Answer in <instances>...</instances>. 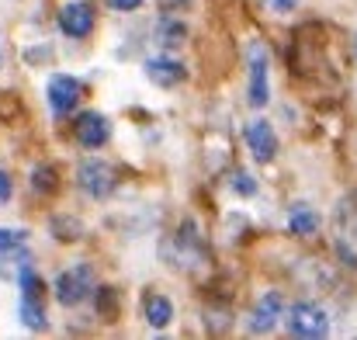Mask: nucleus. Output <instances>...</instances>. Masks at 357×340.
I'll list each match as a JSON object with an SVG mask.
<instances>
[{
  "mask_svg": "<svg viewBox=\"0 0 357 340\" xmlns=\"http://www.w3.org/2000/svg\"><path fill=\"white\" fill-rule=\"evenodd\" d=\"M246 66H250V84H246V101L253 108H264L271 101V52L264 42L246 45Z\"/></svg>",
  "mask_w": 357,
  "mask_h": 340,
  "instance_id": "nucleus-1",
  "label": "nucleus"
},
{
  "mask_svg": "<svg viewBox=\"0 0 357 340\" xmlns=\"http://www.w3.org/2000/svg\"><path fill=\"white\" fill-rule=\"evenodd\" d=\"M91 292H98V278L91 264H73L56 278V299L63 306H80Z\"/></svg>",
  "mask_w": 357,
  "mask_h": 340,
  "instance_id": "nucleus-2",
  "label": "nucleus"
},
{
  "mask_svg": "<svg viewBox=\"0 0 357 340\" xmlns=\"http://www.w3.org/2000/svg\"><path fill=\"white\" fill-rule=\"evenodd\" d=\"M288 334L302 340H319L330 334V316L316 302H295L288 309Z\"/></svg>",
  "mask_w": 357,
  "mask_h": 340,
  "instance_id": "nucleus-3",
  "label": "nucleus"
},
{
  "mask_svg": "<svg viewBox=\"0 0 357 340\" xmlns=\"http://www.w3.org/2000/svg\"><path fill=\"white\" fill-rule=\"evenodd\" d=\"M77 181H80V188H84L91 198H98V202L108 198V195L115 191V184H119L112 163H105V160H84V163L77 167Z\"/></svg>",
  "mask_w": 357,
  "mask_h": 340,
  "instance_id": "nucleus-4",
  "label": "nucleus"
},
{
  "mask_svg": "<svg viewBox=\"0 0 357 340\" xmlns=\"http://www.w3.org/2000/svg\"><path fill=\"white\" fill-rule=\"evenodd\" d=\"M45 98H49V108L56 114H70L80 105V80H73L66 73H56V77H49Z\"/></svg>",
  "mask_w": 357,
  "mask_h": 340,
  "instance_id": "nucleus-5",
  "label": "nucleus"
},
{
  "mask_svg": "<svg viewBox=\"0 0 357 340\" xmlns=\"http://www.w3.org/2000/svg\"><path fill=\"white\" fill-rule=\"evenodd\" d=\"M59 28L63 35L70 38H87L94 31V7L87 0H73V3H63L59 10Z\"/></svg>",
  "mask_w": 357,
  "mask_h": 340,
  "instance_id": "nucleus-6",
  "label": "nucleus"
},
{
  "mask_svg": "<svg viewBox=\"0 0 357 340\" xmlns=\"http://www.w3.org/2000/svg\"><path fill=\"white\" fill-rule=\"evenodd\" d=\"M281 320V295L278 292H264L257 299V306L250 309V320H246V330L250 334H271Z\"/></svg>",
  "mask_w": 357,
  "mask_h": 340,
  "instance_id": "nucleus-7",
  "label": "nucleus"
},
{
  "mask_svg": "<svg viewBox=\"0 0 357 340\" xmlns=\"http://www.w3.org/2000/svg\"><path fill=\"white\" fill-rule=\"evenodd\" d=\"M246 146H250V153L260 160V163H267V160H274V153H278V135H274V128H271V121L267 118H253L250 125H246Z\"/></svg>",
  "mask_w": 357,
  "mask_h": 340,
  "instance_id": "nucleus-8",
  "label": "nucleus"
},
{
  "mask_svg": "<svg viewBox=\"0 0 357 340\" xmlns=\"http://www.w3.org/2000/svg\"><path fill=\"white\" fill-rule=\"evenodd\" d=\"M73 135H77V142H80V146L98 149V146H105V142H108L112 128H108V118H105L101 112H84L80 118H77V125H73Z\"/></svg>",
  "mask_w": 357,
  "mask_h": 340,
  "instance_id": "nucleus-9",
  "label": "nucleus"
},
{
  "mask_svg": "<svg viewBox=\"0 0 357 340\" xmlns=\"http://www.w3.org/2000/svg\"><path fill=\"white\" fill-rule=\"evenodd\" d=\"M146 77L156 87H177L184 80V66L170 56H153V59H146Z\"/></svg>",
  "mask_w": 357,
  "mask_h": 340,
  "instance_id": "nucleus-10",
  "label": "nucleus"
},
{
  "mask_svg": "<svg viewBox=\"0 0 357 340\" xmlns=\"http://www.w3.org/2000/svg\"><path fill=\"white\" fill-rule=\"evenodd\" d=\"M142 316H146V323H149L153 330H163V327L174 320V306H170V299H167V295L149 292V295L142 299Z\"/></svg>",
  "mask_w": 357,
  "mask_h": 340,
  "instance_id": "nucleus-11",
  "label": "nucleus"
},
{
  "mask_svg": "<svg viewBox=\"0 0 357 340\" xmlns=\"http://www.w3.org/2000/svg\"><path fill=\"white\" fill-rule=\"evenodd\" d=\"M153 35H156V45L160 49H181L188 42V24L177 21V17H160Z\"/></svg>",
  "mask_w": 357,
  "mask_h": 340,
  "instance_id": "nucleus-12",
  "label": "nucleus"
},
{
  "mask_svg": "<svg viewBox=\"0 0 357 340\" xmlns=\"http://www.w3.org/2000/svg\"><path fill=\"white\" fill-rule=\"evenodd\" d=\"M288 229H291L295 236H312V232L319 229V216H316L309 205H298V209H291V216H288Z\"/></svg>",
  "mask_w": 357,
  "mask_h": 340,
  "instance_id": "nucleus-13",
  "label": "nucleus"
},
{
  "mask_svg": "<svg viewBox=\"0 0 357 340\" xmlns=\"http://www.w3.org/2000/svg\"><path fill=\"white\" fill-rule=\"evenodd\" d=\"M17 316H21V323H24L28 330H42V327H45V306H42V299H28V295H21Z\"/></svg>",
  "mask_w": 357,
  "mask_h": 340,
  "instance_id": "nucleus-14",
  "label": "nucleus"
},
{
  "mask_svg": "<svg viewBox=\"0 0 357 340\" xmlns=\"http://www.w3.org/2000/svg\"><path fill=\"white\" fill-rule=\"evenodd\" d=\"M31 188H35V191H56V170L45 167V163L35 167V170H31Z\"/></svg>",
  "mask_w": 357,
  "mask_h": 340,
  "instance_id": "nucleus-15",
  "label": "nucleus"
},
{
  "mask_svg": "<svg viewBox=\"0 0 357 340\" xmlns=\"http://www.w3.org/2000/svg\"><path fill=\"white\" fill-rule=\"evenodd\" d=\"M98 313L112 323L115 320V313H119V295H115V288H101L98 292Z\"/></svg>",
  "mask_w": 357,
  "mask_h": 340,
  "instance_id": "nucleus-16",
  "label": "nucleus"
},
{
  "mask_svg": "<svg viewBox=\"0 0 357 340\" xmlns=\"http://www.w3.org/2000/svg\"><path fill=\"white\" fill-rule=\"evenodd\" d=\"M233 191L243 195V198H250V195H257V181H253L246 170H236V174H233Z\"/></svg>",
  "mask_w": 357,
  "mask_h": 340,
  "instance_id": "nucleus-17",
  "label": "nucleus"
},
{
  "mask_svg": "<svg viewBox=\"0 0 357 340\" xmlns=\"http://www.w3.org/2000/svg\"><path fill=\"white\" fill-rule=\"evenodd\" d=\"M24 236H28V229L0 226V253H3V250H10V246H21V243H24Z\"/></svg>",
  "mask_w": 357,
  "mask_h": 340,
  "instance_id": "nucleus-18",
  "label": "nucleus"
},
{
  "mask_svg": "<svg viewBox=\"0 0 357 340\" xmlns=\"http://www.w3.org/2000/svg\"><path fill=\"white\" fill-rule=\"evenodd\" d=\"M10 195H14V181H10L7 170H0V209L10 202Z\"/></svg>",
  "mask_w": 357,
  "mask_h": 340,
  "instance_id": "nucleus-19",
  "label": "nucleus"
},
{
  "mask_svg": "<svg viewBox=\"0 0 357 340\" xmlns=\"http://www.w3.org/2000/svg\"><path fill=\"white\" fill-rule=\"evenodd\" d=\"M295 3H298V0H267V7H271L274 14H291Z\"/></svg>",
  "mask_w": 357,
  "mask_h": 340,
  "instance_id": "nucleus-20",
  "label": "nucleus"
},
{
  "mask_svg": "<svg viewBox=\"0 0 357 340\" xmlns=\"http://www.w3.org/2000/svg\"><path fill=\"white\" fill-rule=\"evenodd\" d=\"M188 3H191V0H156V7L167 10V14H170V10H184Z\"/></svg>",
  "mask_w": 357,
  "mask_h": 340,
  "instance_id": "nucleus-21",
  "label": "nucleus"
},
{
  "mask_svg": "<svg viewBox=\"0 0 357 340\" xmlns=\"http://www.w3.org/2000/svg\"><path fill=\"white\" fill-rule=\"evenodd\" d=\"M108 3H112L115 10H135V7H139L142 0H108Z\"/></svg>",
  "mask_w": 357,
  "mask_h": 340,
  "instance_id": "nucleus-22",
  "label": "nucleus"
},
{
  "mask_svg": "<svg viewBox=\"0 0 357 340\" xmlns=\"http://www.w3.org/2000/svg\"><path fill=\"white\" fill-rule=\"evenodd\" d=\"M354 56H357V35H354Z\"/></svg>",
  "mask_w": 357,
  "mask_h": 340,
  "instance_id": "nucleus-23",
  "label": "nucleus"
},
{
  "mask_svg": "<svg viewBox=\"0 0 357 340\" xmlns=\"http://www.w3.org/2000/svg\"><path fill=\"white\" fill-rule=\"evenodd\" d=\"M0 63H3V56H0Z\"/></svg>",
  "mask_w": 357,
  "mask_h": 340,
  "instance_id": "nucleus-24",
  "label": "nucleus"
}]
</instances>
